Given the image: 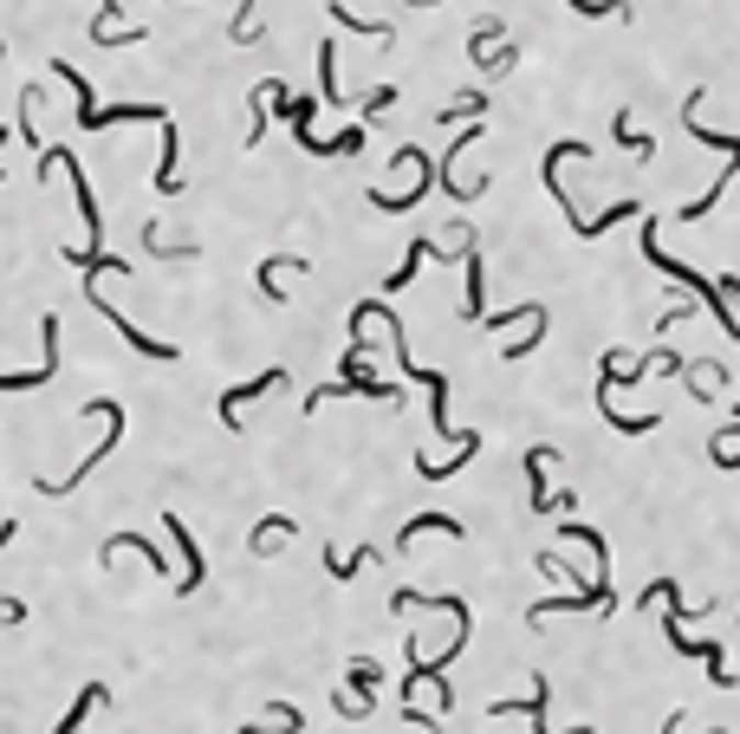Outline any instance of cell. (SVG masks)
Returning a JSON list of instances; mask_svg holds the SVG:
<instances>
[{"label": "cell", "mask_w": 740, "mask_h": 734, "mask_svg": "<svg viewBox=\"0 0 740 734\" xmlns=\"http://www.w3.org/2000/svg\"><path fill=\"white\" fill-rule=\"evenodd\" d=\"M85 299L98 305V319H104V325H111V332H117V338H124L131 352H144V358H156V365H169V358H176V345H162V338H149V332H137V325H131V319H124V312H117L111 299H98V293H85Z\"/></svg>", "instance_id": "cell-2"}, {"label": "cell", "mask_w": 740, "mask_h": 734, "mask_svg": "<svg viewBox=\"0 0 740 734\" xmlns=\"http://www.w3.org/2000/svg\"><path fill=\"white\" fill-rule=\"evenodd\" d=\"M481 111H487V98H481V91H455L442 111H436V124H461V118H481Z\"/></svg>", "instance_id": "cell-9"}, {"label": "cell", "mask_w": 740, "mask_h": 734, "mask_svg": "<svg viewBox=\"0 0 740 734\" xmlns=\"http://www.w3.org/2000/svg\"><path fill=\"white\" fill-rule=\"evenodd\" d=\"M287 274H305V254H267L260 260V293H267V305H280V280Z\"/></svg>", "instance_id": "cell-4"}, {"label": "cell", "mask_w": 740, "mask_h": 734, "mask_svg": "<svg viewBox=\"0 0 740 734\" xmlns=\"http://www.w3.org/2000/svg\"><path fill=\"white\" fill-rule=\"evenodd\" d=\"M429 526H436V533H455V540H461V520H455V514H416L410 526H403V533H396V546H410V540H416V533H429Z\"/></svg>", "instance_id": "cell-12"}, {"label": "cell", "mask_w": 740, "mask_h": 734, "mask_svg": "<svg viewBox=\"0 0 740 734\" xmlns=\"http://www.w3.org/2000/svg\"><path fill=\"white\" fill-rule=\"evenodd\" d=\"M429 254H436V241H416V247H410V254H403V267H396V274H390V293H396V287H410V280H416V267H423V260H429Z\"/></svg>", "instance_id": "cell-15"}, {"label": "cell", "mask_w": 740, "mask_h": 734, "mask_svg": "<svg viewBox=\"0 0 740 734\" xmlns=\"http://www.w3.org/2000/svg\"><path fill=\"white\" fill-rule=\"evenodd\" d=\"M728 436H740V410H735V423H728ZM728 436H721V442H728Z\"/></svg>", "instance_id": "cell-21"}, {"label": "cell", "mask_w": 740, "mask_h": 734, "mask_svg": "<svg viewBox=\"0 0 740 734\" xmlns=\"http://www.w3.org/2000/svg\"><path fill=\"white\" fill-rule=\"evenodd\" d=\"M104 702H111V696H104V682H85V689H78V702H72V715L59 722V734H78V729H85V715H91V709H104Z\"/></svg>", "instance_id": "cell-7"}, {"label": "cell", "mask_w": 740, "mask_h": 734, "mask_svg": "<svg viewBox=\"0 0 740 734\" xmlns=\"http://www.w3.org/2000/svg\"><path fill=\"white\" fill-rule=\"evenodd\" d=\"M162 526H169V540H176V546H182V559H189V572H182V591H195V586H202V546L189 540L182 514H162Z\"/></svg>", "instance_id": "cell-5"}, {"label": "cell", "mask_w": 740, "mask_h": 734, "mask_svg": "<svg viewBox=\"0 0 740 734\" xmlns=\"http://www.w3.org/2000/svg\"><path fill=\"white\" fill-rule=\"evenodd\" d=\"M85 416H104V436H98V448H91V455L78 461L66 481H40V494H72L78 481H85V475H91V468H98V461L111 455V442H117V430H124V410H117L111 397H91V403H85Z\"/></svg>", "instance_id": "cell-1"}, {"label": "cell", "mask_w": 740, "mask_h": 734, "mask_svg": "<svg viewBox=\"0 0 740 734\" xmlns=\"http://www.w3.org/2000/svg\"><path fill=\"white\" fill-rule=\"evenodd\" d=\"M20 618H26V604L20 598H0V624H20Z\"/></svg>", "instance_id": "cell-20"}, {"label": "cell", "mask_w": 740, "mask_h": 734, "mask_svg": "<svg viewBox=\"0 0 740 734\" xmlns=\"http://www.w3.org/2000/svg\"><path fill=\"white\" fill-rule=\"evenodd\" d=\"M390 104H396V85H370L365 91V118H383Z\"/></svg>", "instance_id": "cell-19"}, {"label": "cell", "mask_w": 740, "mask_h": 734, "mask_svg": "<svg viewBox=\"0 0 740 734\" xmlns=\"http://www.w3.org/2000/svg\"><path fill=\"white\" fill-rule=\"evenodd\" d=\"M572 13H592V20H624L630 13V0H565Z\"/></svg>", "instance_id": "cell-17"}, {"label": "cell", "mask_w": 740, "mask_h": 734, "mask_svg": "<svg viewBox=\"0 0 740 734\" xmlns=\"http://www.w3.org/2000/svg\"><path fill=\"white\" fill-rule=\"evenodd\" d=\"M682 124H688V131H695L708 149H721V156H728V169H740V137H728V131H702L695 118H682Z\"/></svg>", "instance_id": "cell-14"}, {"label": "cell", "mask_w": 740, "mask_h": 734, "mask_svg": "<svg viewBox=\"0 0 740 734\" xmlns=\"http://www.w3.org/2000/svg\"><path fill=\"white\" fill-rule=\"evenodd\" d=\"M280 383H287V370L273 365V370H260L254 383H240V390H227V397H222V423H227V430H240V410H247L254 397H267V390H280Z\"/></svg>", "instance_id": "cell-3"}, {"label": "cell", "mask_w": 740, "mask_h": 734, "mask_svg": "<svg viewBox=\"0 0 740 734\" xmlns=\"http://www.w3.org/2000/svg\"><path fill=\"white\" fill-rule=\"evenodd\" d=\"M318 104H345V98H338V46H332V40L318 46Z\"/></svg>", "instance_id": "cell-8"}, {"label": "cell", "mask_w": 740, "mask_h": 734, "mask_svg": "<svg viewBox=\"0 0 740 734\" xmlns=\"http://www.w3.org/2000/svg\"><path fill=\"white\" fill-rule=\"evenodd\" d=\"M474 66H487L494 78H501V73H514V66H519V46H494V53H481Z\"/></svg>", "instance_id": "cell-18"}, {"label": "cell", "mask_w": 740, "mask_h": 734, "mask_svg": "<svg viewBox=\"0 0 740 734\" xmlns=\"http://www.w3.org/2000/svg\"><path fill=\"white\" fill-rule=\"evenodd\" d=\"M332 20H338V26H351V33H370V40H383V46L396 40V33H390L383 20H358V13H351V7H338V0H332Z\"/></svg>", "instance_id": "cell-13"}, {"label": "cell", "mask_w": 740, "mask_h": 734, "mask_svg": "<svg viewBox=\"0 0 740 734\" xmlns=\"http://www.w3.org/2000/svg\"><path fill=\"white\" fill-rule=\"evenodd\" d=\"M299 526L287 514H267L260 520V526H254V553H273V546H280V540H293Z\"/></svg>", "instance_id": "cell-10"}, {"label": "cell", "mask_w": 740, "mask_h": 734, "mask_svg": "<svg viewBox=\"0 0 740 734\" xmlns=\"http://www.w3.org/2000/svg\"><path fill=\"white\" fill-rule=\"evenodd\" d=\"M377 682H383V663H370V657L351 663V689H358V702H370V696H377Z\"/></svg>", "instance_id": "cell-16"}, {"label": "cell", "mask_w": 740, "mask_h": 734, "mask_svg": "<svg viewBox=\"0 0 740 734\" xmlns=\"http://www.w3.org/2000/svg\"><path fill=\"white\" fill-rule=\"evenodd\" d=\"M610 137H617V144H624V149H637V156H643V163H650V156H657V144H650V131H643V137H637V124H630V111H617V118H610Z\"/></svg>", "instance_id": "cell-11"}, {"label": "cell", "mask_w": 740, "mask_h": 734, "mask_svg": "<svg viewBox=\"0 0 740 734\" xmlns=\"http://www.w3.org/2000/svg\"><path fill=\"white\" fill-rule=\"evenodd\" d=\"M40 98H46L40 85H26V91H20V137H26V149H40V156H46V137H40V118H33V111H40Z\"/></svg>", "instance_id": "cell-6"}]
</instances>
